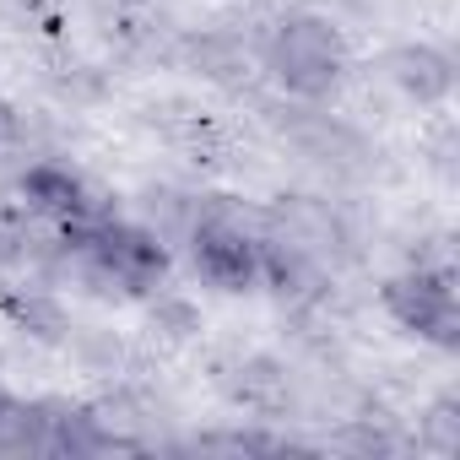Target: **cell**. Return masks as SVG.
Returning <instances> with one entry per match:
<instances>
[{
  "label": "cell",
  "instance_id": "12",
  "mask_svg": "<svg viewBox=\"0 0 460 460\" xmlns=\"http://www.w3.org/2000/svg\"><path fill=\"white\" fill-rule=\"evenodd\" d=\"M422 444L438 449V455H449V449L460 444V417H455V401H449V395L433 401V411L422 417Z\"/></svg>",
  "mask_w": 460,
  "mask_h": 460
},
{
  "label": "cell",
  "instance_id": "2",
  "mask_svg": "<svg viewBox=\"0 0 460 460\" xmlns=\"http://www.w3.org/2000/svg\"><path fill=\"white\" fill-rule=\"evenodd\" d=\"M261 222L266 211H244L227 195H206L200 222L184 234L190 271L217 293H255L261 288Z\"/></svg>",
  "mask_w": 460,
  "mask_h": 460
},
{
  "label": "cell",
  "instance_id": "4",
  "mask_svg": "<svg viewBox=\"0 0 460 460\" xmlns=\"http://www.w3.org/2000/svg\"><path fill=\"white\" fill-rule=\"evenodd\" d=\"M17 206H28L33 217L66 227V222H93V217H109L114 200L71 163L60 157H39V163H22L17 173Z\"/></svg>",
  "mask_w": 460,
  "mask_h": 460
},
{
  "label": "cell",
  "instance_id": "3",
  "mask_svg": "<svg viewBox=\"0 0 460 460\" xmlns=\"http://www.w3.org/2000/svg\"><path fill=\"white\" fill-rule=\"evenodd\" d=\"M379 304H385V314L406 336H417V341H428L438 352H455L460 347V298H455L449 261H438V266H422L417 261V266L395 271L379 288Z\"/></svg>",
  "mask_w": 460,
  "mask_h": 460
},
{
  "label": "cell",
  "instance_id": "7",
  "mask_svg": "<svg viewBox=\"0 0 460 460\" xmlns=\"http://www.w3.org/2000/svg\"><path fill=\"white\" fill-rule=\"evenodd\" d=\"M173 60H179L190 76H200V82H211V87H227V93H239V87L250 82V71H255L250 44L234 39V33H222V28L184 33V39L173 44Z\"/></svg>",
  "mask_w": 460,
  "mask_h": 460
},
{
  "label": "cell",
  "instance_id": "6",
  "mask_svg": "<svg viewBox=\"0 0 460 460\" xmlns=\"http://www.w3.org/2000/svg\"><path fill=\"white\" fill-rule=\"evenodd\" d=\"M385 76H390V87L406 98V103H417V109H438V103H449V93H455V60H449V49H438V44H395L390 55H385Z\"/></svg>",
  "mask_w": 460,
  "mask_h": 460
},
{
  "label": "cell",
  "instance_id": "5",
  "mask_svg": "<svg viewBox=\"0 0 460 460\" xmlns=\"http://www.w3.org/2000/svg\"><path fill=\"white\" fill-rule=\"evenodd\" d=\"M271 125L314 163V168H325V173H363L368 168V141L352 130V125H341L336 114H325V103H277L271 109Z\"/></svg>",
  "mask_w": 460,
  "mask_h": 460
},
{
  "label": "cell",
  "instance_id": "10",
  "mask_svg": "<svg viewBox=\"0 0 460 460\" xmlns=\"http://www.w3.org/2000/svg\"><path fill=\"white\" fill-rule=\"evenodd\" d=\"M0 320H6L12 331H22V336H33V341H44V347H60L76 331L71 314H66V304L49 288H39V282L0 288Z\"/></svg>",
  "mask_w": 460,
  "mask_h": 460
},
{
  "label": "cell",
  "instance_id": "16",
  "mask_svg": "<svg viewBox=\"0 0 460 460\" xmlns=\"http://www.w3.org/2000/svg\"><path fill=\"white\" fill-rule=\"evenodd\" d=\"M0 395H6V385H0Z\"/></svg>",
  "mask_w": 460,
  "mask_h": 460
},
{
  "label": "cell",
  "instance_id": "9",
  "mask_svg": "<svg viewBox=\"0 0 460 460\" xmlns=\"http://www.w3.org/2000/svg\"><path fill=\"white\" fill-rule=\"evenodd\" d=\"M109 449H130V444L103 422L98 406L49 395V455H109Z\"/></svg>",
  "mask_w": 460,
  "mask_h": 460
},
{
  "label": "cell",
  "instance_id": "14",
  "mask_svg": "<svg viewBox=\"0 0 460 460\" xmlns=\"http://www.w3.org/2000/svg\"><path fill=\"white\" fill-rule=\"evenodd\" d=\"M22 146H28V114L12 98H0V152H22Z\"/></svg>",
  "mask_w": 460,
  "mask_h": 460
},
{
  "label": "cell",
  "instance_id": "11",
  "mask_svg": "<svg viewBox=\"0 0 460 460\" xmlns=\"http://www.w3.org/2000/svg\"><path fill=\"white\" fill-rule=\"evenodd\" d=\"M146 320H152V336L163 341H190L200 331V309L184 298V293H146Z\"/></svg>",
  "mask_w": 460,
  "mask_h": 460
},
{
  "label": "cell",
  "instance_id": "1",
  "mask_svg": "<svg viewBox=\"0 0 460 460\" xmlns=\"http://www.w3.org/2000/svg\"><path fill=\"white\" fill-rule=\"evenodd\" d=\"M255 55L266 66V76L298 103H331L347 87V71H352L347 33L325 12H282L266 28Z\"/></svg>",
  "mask_w": 460,
  "mask_h": 460
},
{
  "label": "cell",
  "instance_id": "13",
  "mask_svg": "<svg viewBox=\"0 0 460 460\" xmlns=\"http://www.w3.org/2000/svg\"><path fill=\"white\" fill-rule=\"evenodd\" d=\"M195 449H288V438L255 433V428H227V433H200Z\"/></svg>",
  "mask_w": 460,
  "mask_h": 460
},
{
  "label": "cell",
  "instance_id": "8",
  "mask_svg": "<svg viewBox=\"0 0 460 460\" xmlns=\"http://www.w3.org/2000/svg\"><path fill=\"white\" fill-rule=\"evenodd\" d=\"M222 390L234 406H244L255 417H282L293 406V379L271 352H250L234 368H222Z\"/></svg>",
  "mask_w": 460,
  "mask_h": 460
},
{
  "label": "cell",
  "instance_id": "17",
  "mask_svg": "<svg viewBox=\"0 0 460 460\" xmlns=\"http://www.w3.org/2000/svg\"><path fill=\"white\" fill-rule=\"evenodd\" d=\"M0 271H6V266H0Z\"/></svg>",
  "mask_w": 460,
  "mask_h": 460
},
{
  "label": "cell",
  "instance_id": "15",
  "mask_svg": "<svg viewBox=\"0 0 460 460\" xmlns=\"http://www.w3.org/2000/svg\"><path fill=\"white\" fill-rule=\"evenodd\" d=\"M6 12L28 28H55L60 22V0H6Z\"/></svg>",
  "mask_w": 460,
  "mask_h": 460
}]
</instances>
